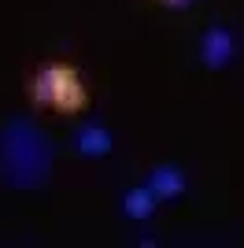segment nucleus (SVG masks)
Instances as JSON below:
<instances>
[{
  "label": "nucleus",
  "instance_id": "nucleus-6",
  "mask_svg": "<svg viewBox=\"0 0 244 248\" xmlns=\"http://www.w3.org/2000/svg\"><path fill=\"white\" fill-rule=\"evenodd\" d=\"M155 207H159V197H155V193L144 186V182L122 193V215L133 218V222H144V218H152V215H155Z\"/></svg>",
  "mask_w": 244,
  "mask_h": 248
},
{
  "label": "nucleus",
  "instance_id": "nucleus-3",
  "mask_svg": "<svg viewBox=\"0 0 244 248\" xmlns=\"http://www.w3.org/2000/svg\"><path fill=\"white\" fill-rule=\"evenodd\" d=\"M237 56V33L229 26H207L200 33V63L207 71H226Z\"/></svg>",
  "mask_w": 244,
  "mask_h": 248
},
{
  "label": "nucleus",
  "instance_id": "nucleus-5",
  "mask_svg": "<svg viewBox=\"0 0 244 248\" xmlns=\"http://www.w3.org/2000/svg\"><path fill=\"white\" fill-rule=\"evenodd\" d=\"M144 186L152 189L159 200H174L185 193V174H182V167H174V163H155V167H148Z\"/></svg>",
  "mask_w": 244,
  "mask_h": 248
},
{
  "label": "nucleus",
  "instance_id": "nucleus-4",
  "mask_svg": "<svg viewBox=\"0 0 244 248\" xmlns=\"http://www.w3.org/2000/svg\"><path fill=\"white\" fill-rule=\"evenodd\" d=\"M74 148H78L85 159H104V155H111L115 137L104 123H81L78 130H74Z\"/></svg>",
  "mask_w": 244,
  "mask_h": 248
},
{
  "label": "nucleus",
  "instance_id": "nucleus-1",
  "mask_svg": "<svg viewBox=\"0 0 244 248\" xmlns=\"http://www.w3.org/2000/svg\"><path fill=\"white\" fill-rule=\"evenodd\" d=\"M56 145L33 119H8L0 126V182L11 189H37L48 182Z\"/></svg>",
  "mask_w": 244,
  "mask_h": 248
},
{
  "label": "nucleus",
  "instance_id": "nucleus-2",
  "mask_svg": "<svg viewBox=\"0 0 244 248\" xmlns=\"http://www.w3.org/2000/svg\"><path fill=\"white\" fill-rule=\"evenodd\" d=\"M26 100L45 111L78 115L89 108V89H85V78L78 74L74 63H45L26 82Z\"/></svg>",
  "mask_w": 244,
  "mask_h": 248
},
{
  "label": "nucleus",
  "instance_id": "nucleus-7",
  "mask_svg": "<svg viewBox=\"0 0 244 248\" xmlns=\"http://www.w3.org/2000/svg\"><path fill=\"white\" fill-rule=\"evenodd\" d=\"M155 4H163V8H170V11H185V8H193V0H155Z\"/></svg>",
  "mask_w": 244,
  "mask_h": 248
}]
</instances>
